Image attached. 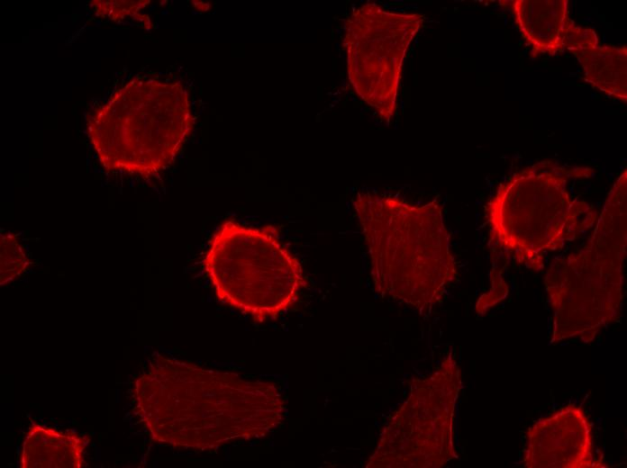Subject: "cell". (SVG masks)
<instances>
[{"label":"cell","mask_w":627,"mask_h":468,"mask_svg":"<svg viewBox=\"0 0 627 468\" xmlns=\"http://www.w3.org/2000/svg\"><path fill=\"white\" fill-rule=\"evenodd\" d=\"M134 411L155 442L206 450L266 436L283 419L276 383L153 356L135 379Z\"/></svg>","instance_id":"1"},{"label":"cell","mask_w":627,"mask_h":468,"mask_svg":"<svg viewBox=\"0 0 627 468\" xmlns=\"http://www.w3.org/2000/svg\"><path fill=\"white\" fill-rule=\"evenodd\" d=\"M352 202L376 292L420 311L437 304L458 275L439 200L414 205L366 191Z\"/></svg>","instance_id":"2"},{"label":"cell","mask_w":627,"mask_h":468,"mask_svg":"<svg viewBox=\"0 0 627 468\" xmlns=\"http://www.w3.org/2000/svg\"><path fill=\"white\" fill-rule=\"evenodd\" d=\"M588 166H566L542 160L500 184L485 207L488 243L504 266L510 259L540 272L544 255L592 229L597 209L579 198L572 199L570 180L590 178Z\"/></svg>","instance_id":"3"},{"label":"cell","mask_w":627,"mask_h":468,"mask_svg":"<svg viewBox=\"0 0 627 468\" xmlns=\"http://www.w3.org/2000/svg\"><path fill=\"white\" fill-rule=\"evenodd\" d=\"M627 172L612 186L586 245L549 266L544 284L553 311L550 343H590L615 322L623 301Z\"/></svg>","instance_id":"4"},{"label":"cell","mask_w":627,"mask_h":468,"mask_svg":"<svg viewBox=\"0 0 627 468\" xmlns=\"http://www.w3.org/2000/svg\"><path fill=\"white\" fill-rule=\"evenodd\" d=\"M193 127L183 86L156 79H132L96 107L86 122L104 168L145 177L174 161Z\"/></svg>","instance_id":"5"},{"label":"cell","mask_w":627,"mask_h":468,"mask_svg":"<svg viewBox=\"0 0 627 468\" xmlns=\"http://www.w3.org/2000/svg\"><path fill=\"white\" fill-rule=\"evenodd\" d=\"M277 234L274 226L252 228L227 220L204 258L218 300L257 322L293 307L307 286L299 260Z\"/></svg>","instance_id":"6"},{"label":"cell","mask_w":627,"mask_h":468,"mask_svg":"<svg viewBox=\"0 0 627 468\" xmlns=\"http://www.w3.org/2000/svg\"><path fill=\"white\" fill-rule=\"evenodd\" d=\"M461 387L460 370L451 353L432 374L414 379L366 467L438 468L454 459V417Z\"/></svg>","instance_id":"7"},{"label":"cell","mask_w":627,"mask_h":468,"mask_svg":"<svg viewBox=\"0 0 627 468\" xmlns=\"http://www.w3.org/2000/svg\"><path fill=\"white\" fill-rule=\"evenodd\" d=\"M423 19L375 2L359 5L346 19L342 45L349 82L381 120L388 122L395 112L404 59Z\"/></svg>","instance_id":"8"},{"label":"cell","mask_w":627,"mask_h":468,"mask_svg":"<svg viewBox=\"0 0 627 468\" xmlns=\"http://www.w3.org/2000/svg\"><path fill=\"white\" fill-rule=\"evenodd\" d=\"M522 463L528 468L597 466L591 426L582 409L568 405L536 421L527 432Z\"/></svg>","instance_id":"9"},{"label":"cell","mask_w":627,"mask_h":468,"mask_svg":"<svg viewBox=\"0 0 627 468\" xmlns=\"http://www.w3.org/2000/svg\"><path fill=\"white\" fill-rule=\"evenodd\" d=\"M564 50L572 52L581 65L585 80L593 87L627 101V49L599 45L595 32L571 21L564 39Z\"/></svg>","instance_id":"10"},{"label":"cell","mask_w":627,"mask_h":468,"mask_svg":"<svg viewBox=\"0 0 627 468\" xmlns=\"http://www.w3.org/2000/svg\"><path fill=\"white\" fill-rule=\"evenodd\" d=\"M526 43L531 56L555 55L564 50L571 19L568 0H504Z\"/></svg>","instance_id":"11"},{"label":"cell","mask_w":627,"mask_h":468,"mask_svg":"<svg viewBox=\"0 0 627 468\" xmlns=\"http://www.w3.org/2000/svg\"><path fill=\"white\" fill-rule=\"evenodd\" d=\"M87 436L58 430L37 422L30 426L20 455L21 468H80L85 464Z\"/></svg>","instance_id":"12"},{"label":"cell","mask_w":627,"mask_h":468,"mask_svg":"<svg viewBox=\"0 0 627 468\" xmlns=\"http://www.w3.org/2000/svg\"><path fill=\"white\" fill-rule=\"evenodd\" d=\"M0 244V277L1 285H5L24 273L30 261L14 233H3Z\"/></svg>","instance_id":"13"},{"label":"cell","mask_w":627,"mask_h":468,"mask_svg":"<svg viewBox=\"0 0 627 468\" xmlns=\"http://www.w3.org/2000/svg\"><path fill=\"white\" fill-rule=\"evenodd\" d=\"M509 289L504 278L490 279V288L482 294L476 303V312L485 314L492 307L503 301L508 294Z\"/></svg>","instance_id":"14"}]
</instances>
